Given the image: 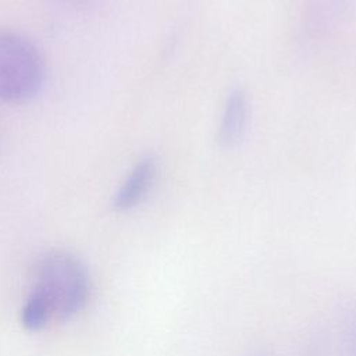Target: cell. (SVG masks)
I'll return each mask as SVG.
<instances>
[{"label":"cell","instance_id":"1","mask_svg":"<svg viewBox=\"0 0 356 356\" xmlns=\"http://www.w3.org/2000/svg\"><path fill=\"white\" fill-rule=\"evenodd\" d=\"M33 288L50 302L53 316L61 321L82 312L90 296V280L83 263L68 252H50L33 268Z\"/></svg>","mask_w":356,"mask_h":356},{"label":"cell","instance_id":"2","mask_svg":"<svg viewBox=\"0 0 356 356\" xmlns=\"http://www.w3.org/2000/svg\"><path fill=\"white\" fill-rule=\"evenodd\" d=\"M43 76L39 50L18 33L0 32V100L18 103L33 97Z\"/></svg>","mask_w":356,"mask_h":356},{"label":"cell","instance_id":"3","mask_svg":"<svg viewBox=\"0 0 356 356\" xmlns=\"http://www.w3.org/2000/svg\"><path fill=\"white\" fill-rule=\"evenodd\" d=\"M156 172L157 165L153 157L140 159L118 188L113 199V207L118 211H127L138 206L149 193Z\"/></svg>","mask_w":356,"mask_h":356},{"label":"cell","instance_id":"4","mask_svg":"<svg viewBox=\"0 0 356 356\" xmlns=\"http://www.w3.org/2000/svg\"><path fill=\"white\" fill-rule=\"evenodd\" d=\"M248 122V99L242 89L229 92L217 132V142L222 149L236 146L243 138Z\"/></svg>","mask_w":356,"mask_h":356},{"label":"cell","instance_id":"5","mask_svg":"<svg viewBox=\"0 0 356 356\" xmlns=\"http://www.w3.org/2000/svg\"><path fill=\"white\" fill-rule=\"evenodd\" d=\"M51 317L53 310L50 302L40 291L32 288L21 309V324L28 331H39Z\"/></svg>","mask_w":356,"mask_h":356},{"label":"cell","instance_id":"6","mask_svg":"<svg viewBox=\"0 0 356 356\" xmlns=\"http://www.w3.org/2000/svg\"><path fill=\"white\" fill-rule=\"evenodd\" d=\"M342 356H356V307L348 310L343 321Z\"/></svg>","mask_w":356,"mask_h":356},{"label":"cell","instance_id":"7","mask_svg":"<svg viewBox=\"0 0 356 356\" xmlns=\"http://www.w3.org/2000/svg\"><path fill=\"white\" fill-rule=\"evenodd\" d=\"M63 4L75 7V8H82V7H88L89 4H92L95 0H58Z\"/></svg>","mask_w":356,"mask_h":356}]
</instances>
